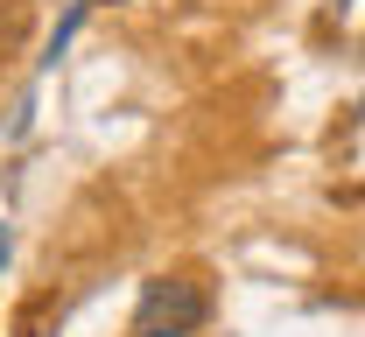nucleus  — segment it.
<instances>
[{
  "label": "nucleus",
  "instance_id": "f257e3e1",
  "mask_svg": "<svg viewBox=\"0 0 365 337\" xmlns=\"http://www.w3.org/2000/svg\"><path fill=\"white\" fill-rule=\"evenodd\" d=\"M204 316H211V289L197 274H155V281H140L134 337H190L204 331Z\"/></svg>",
  "mask_w": 365,
  "mask_h": 337
},
{
  "label": "nucleus",
  "instance_id": "f03ea898",
  "mask_svg": "<svg viewBox=\"0 0 365 337\" xmlns=\"http://www.w3.org/2000/svg\"><path fill=\"white\" fill-rule=\"evenodd\" d=\"M7 260H14V232L0 225V267H7Z\"/></svg>",
  "mask_w": 365,
  "mask_h": 337
},
{
  "label": "nucleus",
  "instance_id": "7ed1b4c3",
  "mask_svg": "<svg viewBox=\"0 0 365 337\" xmlns=\"http://www.w3.org/2000/svg\"><path fill=\"white\" fill-rule=\"evenodd\" d=\"M337 7H344V0H337Z\"/></svg>",
  "mask_w": 365,
  "mask_h": 337
}]
</instances>
